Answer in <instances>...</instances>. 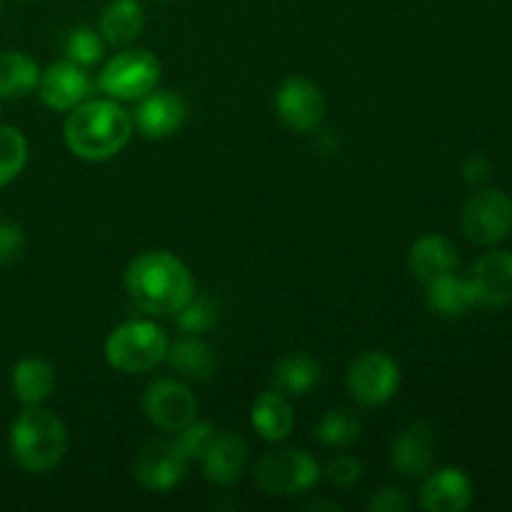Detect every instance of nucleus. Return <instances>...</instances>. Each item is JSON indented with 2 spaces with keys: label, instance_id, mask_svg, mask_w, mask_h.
<instances>
[{
  "label": "nucleus",
  "instance_id": "nucleus-23",
  "mask_svg": "<svg viewBox=\"0 0 512 512\" xmlns=\"http://www.w3.org/2000/svg\"><path fill=\"white\" fill-rule=\"evenodd\" d=\"M428 308L440 318H463L470 308H478L473 285H470L468 278H458L455 273L430 280Z\"/></svg>",
  "mask_w": 512,
  "mask_h": 512
},
{
  "label": "nucleus",
  "instance_id": "nucleus-18",
  "mask_svg": "<svg viewBox=\"0 0 512 512\" xmlns=\"http://www.w3.org/2000/svg\"><path fill=\"white\" fill-rule=\"evenodd\" d=\"M410 273L420 280V283L428 285L430 280L440 278V275L455 273L460 265L458 248L450 243L443 235H425L418 243L410 248L408 255Z\"/></svg>",
  "mask_w": 512,
  "mask_h": 512
},
{
  "label": "nucleus",
  "instance_id": "nucleus-36",
  "mask_svg": "<svg viewBox=\"0 0 512 512\" xmlns=\"http://www.w3.org/2000/svg\"><path fill=\"white\" fill-rule=\"evenodd\" d=\"M0 8H3V0H0Z\"/></svg>",
  "mask_w": 512,
  "mask_h": 512
},
{
  "label": "nucleus",
  "instance_id": "nucleus-15",
  "mask_svg": "<svg viewBox=\"0 0 512 512\" xmlns=\"http://www.w3.org/2000/svg\"><path fill=\"white\" fill-rule=\"evenodd\" d=\"M438 455V438L433 425L415 420L400 430L393 443V465L405 478H425L433 470Z\"/></svg>",
  "mask_w": 512,
  "mask_h": 512
},
{
  "label": "nucleus",
  "instance_id": "nucleus-22",
  "mask_svg": "<svg viewBox=\"0 0 512 512\" xmlns=\"http://www.w3.org/2000/svg\"><path fill=\"white\" fill-rule=\"evenodd\" d=\"M165 360L175 373L190 380H210L215 373V355L200 335L180 333V338L170 343Z\"/></svg>",
  "mask_w": 512,
  "mask_h": 512
},
{
  "label": "nucleus",
  "instance_id": "nucleus-34",
  "mask_svg": "<svg viewBox=\"0 0 512 512\" xmlns=\"http://www.w3.org/2000/svg\"><path fill=\"white\" fill-rule=\"evenodd\" d=\"M460 175H463L465 183L473 185V188H485L490 175H493V165H490V160L485 158V155L473 153L465 158L463 168H460Z\"/></svg>",
  "mask_w": 512,
  "mask_h": 512
},
{
  "label": "nucleus",
  "instance_id": "nucleus-35",
  "mask_svg": "<svg viewBox=\"0 0 512 512\" xmlns=\"http://www.w3.org/2000/svg\"><path fill=\"white\" fill-rule=\"evenodd\" d=\"M305 510H330V512H338L343 510L338 503H333V500H315V503H308L305 505Z\"/></svg>",
  "mask_w": 512,
  "mask_h": 512
},
{
  "label": "nucleus",
  "instance_id": "nucleus-3",
  "mask_svg": "<svg viewBox=\"0 0 512 512\" xmlns=\"http://www.w3.org/2000/svg\"><path fill=\"white\" fill-rule=\"evenodd\" d=\"M68 450V430L50 410L28 405L10 425V453L13 460L33 475H45L58 468Z\"/></svg>",
  "mask_w": 512,
  "mask_h": 512
},
{
  "label": "nucleus",
  "instance_id": "nucleus-1",
  "mask_svg": "<svg viewBox=\"0 0 512 512\" xmlns=\"http://www.w3.org/2000/svg\"><path fill=\"white\" fill-rule=\"evenodd\" d=\"M125 290L143 313L168 318L195 295V280L188 265L170 250H148L125 268Z\"/></svg>",
  "mask_w": 512,
  "mask_h": 512
},
{
  "label": "nucleus",
  "instance_id": "nucleus-14",
  "mask_svg": "<svg viewBox=\"0 0 512 512\" xmlns=\"http://www.w3.org/2000/svg\"><path fill=\"white\" fill-rule=\"evenodd\" d=\"M478 308L500 310L512 303V253L493 250L478 258L470 275Z\"/></svg>",
  "mask_w": 512,
  "mask_h": 512
},
{
  "label": "nucleus",
  "instance_id": "nucleus-13",
  "mask_svg": "<svg viewBox=\"0 0 512 512\" xmlns=\"http://www.w3.org/2000/svg\"><path fill=\"white\" fill-rule=\"evenodd\" d=\"M188 120V103L173 90H153L140 98L133 115V125L143 138L163 140L178 133Z\"/></svg>",
  "mask_w": 512,
  "mask_h": 512
},
{
  "label": "nucleus",
  "instance_id": "nucleus-28",
  "mask_svg": "<svg viewBox=\"0 0 512 512\" xmlns=\"http://www.w3.org/2000/svg\"><path fill=\"white\" fill-rule=\"evenodd\" d=\"M28 163V140L18 128L0 125V188L13 183Z\"/></svg>",
  "mask_w": 512,
  "mask_h": 512
},
{
  "label": "nucleus",
  "instance_id": "nucleus-31",
  "mask_svg": "<svg viewBox=\"0 0 512 512\" xmlns=\"http://www.w3.org/2000/svg\"><path fill=\"white\" fill-rule=\"evenodd\" d=\"M323 475L335 485V488L348 490L363 478V465H360V460L353 458V455H335L333 460H328Z\"/></svg>",
  "mask_w": 512,
  "mask_h": 512
},
{
  "label": "nucleus",
  "instance_id": "nucleus-30",
  "mask_svg": "<svg viewBox=\"0 0 512 512\" xmlns=\"http://www.w3.org/2000/svg\"><path fill=\"white\" fill-rule=\"evenodd\" d=\"M213 438H215L213 425L205 423V420L195 418L193 423H188L183 430H178V438H175V443L180 445V450H183V453L188 455L190 463H193V460L203 458L205 450H208L210 443H213Z\"/></svg>",
  "mask_w": 512,
  "mask_h": 512
},
{
  "label": "nucleus",
  "instance_id": "nucleus-8",
  "mask_svg": "<svg viewBox=\"0 0 512 512\" xmlns=\"http://www.w3.org/2000/svg\"><path fill=\"white\" fill-rule=\"evenodd\" d=\"M512 230V198L503 190L480 188L463 208V233L475 245H495Z\"/></svg>",
  "mask_w": 512,
  "mask_h": 512
},
{
  "label": "nucleus",
  "instance_id": "nucleus-33",
  "mask_svg": "<svg viewBox=\"0 0 512 512\" xmlns=\"http://www.w3.org/2000/svg\"><path fill=\"white\" fill-rule=\"evenodd\" d=\"M410 498L398 488H383L378 493H373V498L368 500L370 512H405L410 510Z\"/></svg>",
  "mask_w": 512,
  "mask_h": 512
},
{
  "label": "nucleus",
  "instance_id": "nucleus-25",
  "mask_svg": "<svg viewBox=\"0 0 512 512\" xmlns=\"http://www.w3.org/2000/svg\"><path fill=\"white\" fill-rule=\"evenodd\" d=\"M40 65L30 55L8 50L0 53V100H18L38 90Z\"/></svg>",
  "mask_w": 512,
  "mask_h": 512
},
{
  "label": "nucleus",
  "instance_id": "nucleus-17",
  "mask_svg": "<svg viewBox=\"0 0 512 512\" xmlns=\"http://www.w3.org/2000/svg\"><path fill=\"white\" fill-rule=\"evenodd\" d=\"M200 463H203V475L208 483H238L248 465V443L238 433H215L213 443L205 450Z\"/></svg>",
  "mask_w": 512,
  "mask_h": 512
},
{
  "label": "nucleus",
  "instance_id": "nucleus-24",
  "mask_svg": "<svg viewBox=\"0 0 512 512\" xmlns=\"http://www.w3.org/2000/svg\"><path fill=\"white\" fill-rule=\"evenodd\" d=\"M55 390V368L45 358L30 355L13 368V395L23 405H40Z\"/></svg>",
  "mask_w": 512,
  "mask_h": 512
},
{
  "label": "nucleus",
  "instance_id": "nucleus-21",
  "mask_svg": "<svg viewBox=\"0 0 512 512\" xmlns=\"http://www.w3.org/2000/svg\"><path fill=\"white\" fill-rule=\"evenodd\" d=\"M145 28V13L140 0H110L100 13L98 33L110 45H130Z\"/></svg>",
  "mask_w": 512,
  "mask_h": 512
},
{
  "label": "nucleus",
  "instance_id": "nucleus-16",
  "mask_svg": "<svg viewBox=\"0 0 512 512\" xmlns=\"http://www.w3.org/2000/svg\"><path fill=\"white\" fill-rule=\"evenodd\" d=\"M473 503V483L460 468L430 470L420 488V505L428 512H463Z\"/></svg>",
  "mask_w": 512,
  "mask_h": 512
},
{
  "label": "nucleus",
  "instance_id": "nucleus-6",
  "mask_svg": "<svg viewBox=\"0 0 512 512\" xmlns=\"http://www.w3.org/2000/svg\"><path fill=\"white\" fill-rule=\"evenodd\" d=\"M158 80L160 60L150 50L130 48L105 63L95 85L105 98L123 103V100H140L153 93L158 88Z\"/></svg>",
  "mask_w": 512,
  "mask_h": 512
},
{
  "label": "nucleus",
  "instance_id": "nucleus-29",
  "mask_svg": "<svg viewBox=\"0 0 512 512\" xmlns=\"http://www.w3.org/2000/svg\"><path fill=\"white\" fill-rule=\"evenodd\" d=\"M105 53V40L103 35L95 33L93 28H75L70 30L68 40H65V55L68 60H73L75 65H83V68H90V65L98 63Z\"/></svg>",
  "mask_w": 512,
  "mask_h": 512
},
{
  "label": "nucleus",
  "instance_id": "nucleus-10",
  "mask_svg": "<svg viewBox=\"0 0 512 512\" xmlns=\"http://www.w3.org/2000/svg\"><path fill=\"white\" fill-rule=\"evenodd\" d=\"M275 110L280 120L295 133H315L323 125L328 103H325L323 90L313 80L293 75V78H285L275 90Z\"/></svg>",
  "mask_w": 512,
  "mask_h": 512
},
{
  "label": "nucleus",
  "instance_id": "nucleus-11",
  "mask_svg": "<svg viewBox=\"0 0 512 512\" xmlns=\"http://www.w3.org/2000/svg\"><path fill=\"white\" fill-rule=\"evenodd\" d=\"M188 455L175 440H153L138 453L133 463V478L153 493H165L183 483L188 473Z\"/></svg>",
  "mask_w": 512,
  "mask_h": 512
},
{
  "label": "nucleus",
  "instance_id": "nucleus-12",
  "mask_svg": "<svg viewBox=\"0 0 512 512\" xmlns=\"http://www.w3.org/2000/svg\"><path fill=\"white\" fill-rule=\"evenodd\" d=\"M90 93H93V78L88 75V68L75 65L68 58L48 65L40 73L38 95L45 108L55 113H70L80 103H85Z\"/></svg>",
  "mask_w": 512,
  "mask_h": 512
},
{
  "label": "nucleus",
  "instance_id": "nucleus-5",
  "mask_svg": "<svg viewBox=\"0 0 512 512\" xmlns=\"http://www.w3.org/2000/svg\"><path fill=\"white\" fill-rule=\"evenodd\" d=\"M323 478V468L308 450L283 448L263 455L255 465V483L263 493L278 498L308 493Z\"/></svg>",
  "mask_w": 512,
  "mask_h": 512
},
{
  "label": "nucleus",
  "instance_id": "nucleus-4",
  "mask_svg": "<svg viewBox=\"0 0 512 512\" xmlns=\"http://www.w3.org/2000/svg\"><path fill=\"white\" fill-rule=\"evenodd\" d=\"M170 338L153 320H128L105 338V360L125 375H140L165 363Z\"/></svg>",
  "mask_w": 512,
  "mask_h": 512
},
{
  "label": "nucleus",
  "instance_id": "nucleus-27",
  "mask_svg": "<svg viewBox=\"0 0 512 512\" xmlns=\"http://www.w3.org/2000/svg\"><path fill=\"white\" fill-rule=\"evenodd\" d=\"M220 313H223V305L218 298L208 293L193 295L183 308L175 313L178 318V330L185 335H203L208 333L213 325H218Z\"/></svg>",
  "mask_w": 512,
  "mask_h": 512
},
{
  "label": "nucleus",
  "instance_id": "nucleus-2",
  "mask_svg": "<svg viewBox=\"0 0 512 512\" xmlns=\"http://www.w3.org/2000/svg\"><path fill=\"white\" fill-rule=\"evenodd\" d=\"M133 115L113 98H88L65 118L63 138L85 163H105L123 153L133 138Z\"/></svg>",
  "mask_w": 512,
  "mask_h": 512
},
{
  "label": "nucleus",
  "instance_id": "nucleus-26",
  "mask_svg": "<svg viewBox=\"0 0 512 512\" xmlns=\"http://www.w3.org/2000/svg\"><path fill=\"white\" fill-rule=\"evenodd\" d=\"M315 435L325 448H348V445L358 443L360 435H363V420L353 410H328L320 418Z\"/></svg>",
  "mask_w": 512,
  "mask_h": 512
},
{
  "label": "nucleus",
  "instance_id": "nucleus-20",
  "mask_svg": "<svg viewBox=\"0 0 512 512\" xmlns=\"http://www.w3.org/2000/svg\"><path fill=\"white\" fill-rule=\"evenodd\" d=\"M320 380H323V365L313 355L305 353L285 355L273 365V373H270L273 390L288 395V398L308 395L310 390L318 388Z\"/></svg>",
  "mask_w": 512,
  "mask_h": 512
},
{
  "label": "nucleus",
  "instance_id": "nucleus-19",
  "mask_svg": "<svg viewBox=\"0 0 512 512\" xmlns=\"http://www.w3.org/2000/svg\"><path fill=\"white\" fill-rule=\"evenodd\" d=\"M250 420H253V428L258 430L260 438L268 440V443H283L295 428V413L290 408L288 395L273 388L258 395L253 410H250Z\"/></svg>",
  "mask_w": 512,
  "mask_h": 512
},
{
  "label": "nucleus",
  "instance_id": "nucleus-7",
  "mask_svg": "<svg viewBox=\"0 0 512 512\" xmlns=\"http://www.w3.org/2000/svg\"><path fill=\"white\" fill-rule=\"evenodd\" d=\"M345 388L358 405L378 408L398 393V363L383 350H368L350 363L348 373H345Z\"/></svg>",
  "mask_w": 512,
  "mask_h": 512
},
{
  "label": "nucleus",
  "instance_id": "nucleus-9",
  "mask_svg": "<svg viewBox=\"0 0 512 512\" xmlns=\"http://www.w3.org/2000/svg\"><path fill=\"white\" fill-rule=\"evenodd\" d=\"M143 413L150 423L165 433H178L198 415L193 390L173 378H160L145 388Z\"/></svg>",
  "mask_w": 512,
  "mask_h": 512
},
{
  "label": "nucleus",
  "instance_id": "nucleus-32",
  "mask_svg": "<svg viewBox=\"0 0 512 512\" xmlns=\"http://www.w3.org/2000/svg\"><path fill=\"white\" fill-rule=\"evenodd\" d=\"M25 253V233L15 223H0V265H13Z\"/></svg>",
  "mask_w": 512,
  "mask_h": 512
}]
</instances>
